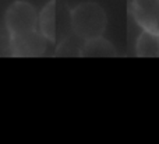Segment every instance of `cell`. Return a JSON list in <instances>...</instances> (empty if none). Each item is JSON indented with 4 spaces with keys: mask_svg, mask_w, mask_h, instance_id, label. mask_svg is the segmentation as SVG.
<instances>
[{
    "mask_svg": "<svg viewBox=\"0 0 159 144\" xmlns=\"http://www.w3.org/2000/svg\"><path fill=\"white\" fill-rule=\"evenodd\" d=\"M71 30L82 41L101 38L106 30L107 17L105 10L95 2H84L70 11Z\"/></svg>",
    "mask_w": 159,
    "mask_h": 144,
    "instance_id": "cell-1",
    "label": "cell"
},
{
    "mask_svg": "<svg viewBox=\"0 0 159 144\" xmlns=\"http://www.w3.org/2000/svg\"><path fill=\"white\" fill-rule=\"evenodd\" d=\"M39 14L35 6L25 0L11 3L4 14V25L10 38L25 35L38 30Z\"/></svg>",
    "mask_w": 159,
    "mask_h": 144,
    "instance_id": "cell-2",
    "label": "cell"
},
{
    "mask_svg": "<svg viewBox=\"0 0 159 144\" xmlns=\"http://www.w3.org/2000/svg\"><path fill=\"white\" fill-rule=\"evenodd\" d=\"M130 13L143 30L159 34V0H131Z\"/></svg>",
    "mask_w": 159,
    "mask_h": 144,
    "instance_id": "cell-3",
    "label": "cell"
},
{
    "mask_svg": "<svg viewBox=\"0 0 159 144\" xmlns=\"http://www.w3.org/2000/svg\"><path fill=\"white\" fill-rule=\"evenodd\" d=\"M46 46L48 41L38 30L10 38V50L14 56H41L45 53Z\"/></svg>",
    "mask_w": 159,
    "mask_h": 144,
    "instance_id": "cell-4",
    "label": "cell"
},
{
    "mask_svg": "<svg viewBox=\"0 0 159 144\" xmlns=\"http://www.w3.org/2000/svg\"><path fill=\"white\" fill-rule=\"evenodd\" d=\"M38 31L48 42L56 41V2L49 0L42 7L38 20Z\"/></svg>",
    "mask_w": 159,
    "mask_h": 144,
    "instance_id": "cell-5",
    "label": "cell"
},
{
    "mask_svg": "<svg viewBox=\"0 0 159 144\" xmlns=\"http://www.w3.org/2000/svg\"><path fill=\"white\" fill-rule=\"evenodd\" d=\"M135 55L140 58H159V34L141 31L135 41Z\"/></svg>",
    "mask_w": 159,
    "mask_h": 144,
    "instance_id": "cell-6",
    "label": "cell"
},
{
    "mask_svg": "<svg viewBox=\"0 0 159 144\" xmlns=\"http://www.w3.org/2000/svg\"><path fill=\"white\" fill-rule=\"evenodd\" d=\"M81 56H116V48L112 42L105 39L103 36L95 38L91 41H84L82 46L80 48Z\"/></svg>",
    "mask_w": 159,
    "mask_h": 144,
    "instance_id": "cell-7",
    "label": "cell"
}]
</instances>
